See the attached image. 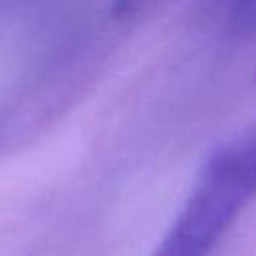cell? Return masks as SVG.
Instances as JSON below:
<instances>
[{
    "label": "cell",
    "instance_id": "obj_1",
    "mask_svg": "<svg viewBox=\"0 0 256 256\" xmlns=\"http://www.w3.org/2000/svg\"><path fill=\"white\" fill-rule=\"evenodd\" d=\"M256 198V130L214 148L154 256H208Z\"/></svg>",
    "mask_w": 256,
    "mask_h": 256
},
{
    "label": "cell",
    "instance_id": "obj_2",
    "mask_svg": "<svg viewBox=\"0 0 256 256\" xmlns=\"http://www.w3.org/2000/svg\"><path fill=\"white\" fill-rule=\"evenodd\" d=\"M228 22L234 32H256V0H228Z\"/></svg>",
    "mask_w": 256,
    "mask_h": 256
}]
</instances>
